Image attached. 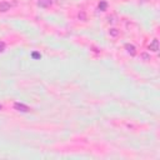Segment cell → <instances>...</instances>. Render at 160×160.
<instances>
[{"mask_svg":"<svg viewBox=\"0 0 160 160\" xmlns=\"http://www.w3.org/2000/svg\"><path fill=\"white\" fill-rule=\"evenodd\" d=\"M14 109L18 111H21V113H28L30 110L29 108H28L25 104H23V103H15L14 104Z\"/></svg>","mask_w":160,"mask_h":160,"instance_id":"cell-1","label":"cell"},{"mask_svg":"<svg viewBox=\"0 0 160 160\" xmlns=\"http://www.w3.org/2000/svg\"><path fill=\"white\" fill-rule=\"evenodd\" d=\"M125 49H126V51L129 53V54H130L131 56H134V55L136 54V49H135V46L131 45V44H126V45H125Z\"/></svg>","mask_w":160,"mask_h":160,"instance_id":"cell-2","label":"cell"},{"mask_svg":"<svg viewBox=\"0 0 160 160\" xmlns=\"http://www.w3.org/2000/svg\"><path fill=\"white\" fill-rule=\"evenodd\" d=\"M149 49L151 50V51H154V53L158 51V50H159V41H158V40H156V39L153 40L151 44L149 45Z\"/></svg>","mask_w":160,"mask_h":160,"instance_id":"cell-3","label":"cell"},{"mask_svg":"<svg viewBox=\"0 0 160 160\" xmlns=\"http://www.w3.org/2000/svg\"><path fill=\"white\" fill-rule=\"evenodd\" d=\"M10 4L9 3H6V1H3V3H0V11L1 13H5V11H8V10H10Z\"/></svg>","mask_w":160,"mask_h":160,"instance_id":"cell-4","label":"cell"},{"mask_svg":"<svg viewBox=\"0 0 160 160\" xmlns=\"http://www.w3.org/2000/svg\"><path fill=\"white\" fill-rule=\"evenodd\" d=\"M51 0H39L38 1V5L40 6V8H48V6L51 5Z\"/></svg>","mask_w":160,"mask_h":160,"instance_id":"cell-5","label":"cell"},{"mask_svg":"<svg viewBox=\"0 0 160 160\" xmlns=\"http://www.w3.org/2000/svg\"><path fill=\"white\" fill-rule=\"evenodd\" d=\"M106 8H108V3H106V1H101V3L99 4V9H100L101 11L106 10Z\"/></svg>","mask_w":160,"mask_h":160,"instance_id":"cell-6","label":"cell"},{"mask_svg":"<svg viewBox=\"0 0 160 160\" xmlns=\"http://www.w3.org/2000/svg\"><path fill=\"white\" fill-rule=\"evenodd\" d=\"M118 34H119V31L117 29H111L110 30V35L111 36H118Z\"/></svg>","mask_w":160,"mask_h":160,"instance_id":"cell-7","label":"cell"},{"mask_svg":"<svg viewBox=\"0 0 160 160\" xmlns=\"http://www.w3.org/2000/svg\"><path fill=\"white\" fill-rule=\"evenodd\" d=\"M31 56H33L34 59H40V58H41V55H40L39 53H33V54H31Z\"/></svg>","mask_w":160,"mask_h":160,"instance_id":"cell-8","label":"cell"},{"mask_svg":"<svg viewBox=\"0 0 160 160\" xmlns=\"http://www.w3.org/2000/svg\"><path fill=\"white\" fill-rule=\"evenodd\" d=\"M5 50V43L0 41V53H3Z\"/></svg>","mask_w":160,"mask_h":160,"instance_id":"cell-9","label":"cell"},{"mask_svg":"<svg viewBox=\"0 0 160 160\" xmlns=\"http://www.w3.org/2000/svg\"><path fill=\"white\" fill-rule=\"evenodd\" d=\"M143 58H144V59H149V56L146 55V54H143Z\"/></svg>","mask_w":160,"mask_h":160,"instance_id":"cell-10","label":"cell"},{"mask_svg":"<svg viewBox=\"0 0 160 160\" xmlns=\"http://www.w3.org/2000/svg\"><path fill=\"white\" fill-rule=\"evenodd\" d=\"M1 109H3V106H1V105H0V110H1Z\"/></svg>","mask_w":160,"mask_h":160,"instance_id":"cell-11","label":"cell"}]
</instances>
